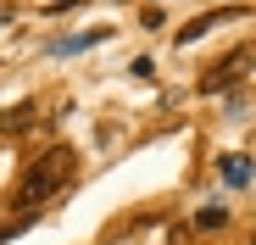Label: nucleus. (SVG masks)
Wrapping results in <instances>:
<instances>
[{
    "label": "nucleus",
    "instance_id": "obj_3",
    "mask_svg": "<svg viewBox=\"0 0 256 245\" xmlns=\"http://www.w3.org/2000/svg\"><path fill=\"white\" fill-rule=\"evenodd\" d=\"M39 122V100H17L12 112H0V134H22Z\"/></svg>",
    "mask_w": 256,
    "mask_h": 245
},
{
    "label": "nucleus",
    "instance_id": "obj_4",
    "mask_svg": "<svg viewBox=\"0 0 256 245\" xmlns=\"http://www.w3.org/2000/svg\"><path fill=\"white\" fill-rule=\"evenodd\" d=\"M106 39V28H95V34H72V39H56L50 45V56H78V50H95Z\"/></svg>",
    "mask_w": 256,
    "mask_h": 245
},
{
    "label": "nucleus",
    "instance_id": "obj_6",
    "mask_svg": "<svg viewBox=\"0 0 256 245\" xmlns=\"http://www.w3.org/2000/svg\"><path fill=\"white\" fill-rule=\"evenodd\" d=\"M223 17H240V12H218V17H200V22H190V28L178 34V45H195V39H200V34H206L212 22H223Z\"/></svg>",
    "mask_w": 256,
    "mask_h": 245
},
{
    "label": "nucleus",
    "instance_id": "obj_7",
    "mask_svg": "<svg viewBox=\"0 0 256 245\" xmlns=\"http://www.w3.org/2000/svg\"><path fill=\"white\" fill-rule=\"evenodd\" d=\"M195 223H200V228H223V206H212V212H200Z\"/></svg>",
    "mask_w": 256,
    "mask_h": 245
},
{
    "label": "nucleus",
    "instance_id": "obj_5",
    "mask_svg": "<svg viewBox=\"0 0 256 245\" xmlns=\"http://www.w3.org/2000/svg\"><path fill=\"white\" fill-rule=\"evenodd\" d=\"M223 184H234V190L250 184V162L245 156H223Z\"/></svg>",
    "mask_w": 256,
    "mask_h": 245
},
{
    "label": "nucleus",
    "instance_id": "obj_1",
    "mask_svg": "<svg viewBox=\"0 0 256 245\" xmlns=\"http://www.w3.org/2000/svg\"><path fill=\"white\" fill-rule=\"evenodd\" d=\"M78 173V156L67 150V145H50V150H39L34 162H28V173H22V184H17V206H45V200L67 184Z\"/></svg>",
    "mask_w": 256,
    "mask_h": 245
},
{
    "label": "nucleus",
    "instance_id": "obj_2",
    "mask_svg": "<svg viewBox=\"0 0 256 245\" xmlns=\"http://www.w3.org/2000/svg\"><path fill=\"white\" fill-rule=\"evenodd\" d=\"M245 72H250V50H228L212 72H200V90H206V95H223V90H234V84H240Z\"/></svg>",
    "mask_w": 256,
    "mask_h": 245
}]
</instances>
